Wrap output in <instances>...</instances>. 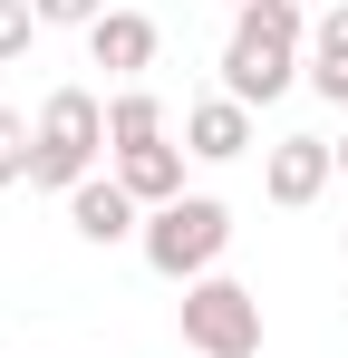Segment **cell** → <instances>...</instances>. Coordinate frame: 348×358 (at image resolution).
Masks as SVG:
<instances>
[{
  "instance_id": "1",
  "label": "cell",
  "mask_w": 348,
  "mask_h": 358,
  "mask_svg": "<svg viewBox=\"0 0 348 358\" xmlns=\"http://www.w3.org/2000/svg\"><path fill=\"white\" fill-rule=\"evenodd\" d=\"M300 68H310L300 0H242V10H232V39H223V97L271 107L281 87H300Z\"/></svg>"
},
{
  "instance_id": "2",
  "label": "cell",
  "mask_w": 348,
  "mask_h": 358,
  "mask_svg": "<svg viewBox=\"0 0 348 358\" xmlns=\"http://www.w3.org/2000/svg\"><path fill=\"white\" fill-rule=\"evenodd\" d=\"M97 155H107V107L87 87H49V107L29 126V184L39 194H78L97 175Z\"/></svg>"
},
{
  "instance_id": "3",
  "label": "cell",
  "mask_w": 348,
  "mask_h": 358,
  "mask_svg": "<svg viewBox=\"0 0 348 358\" xmlns=\"http://www.w3.org/2000/svg\"><path fill=\"white\" fill-rule=\"evenodd\" d=\"M223 252H232V213L213 194H184L165 213H145V262H155L165 281H213Z\"/></svg>"
},
{
  "instance_id": "4",
  "label": "cell",
  "mask_w": 348,
  "mask_h": 358,
  "mask_svg": "<svg viewBox=\"0 0 348 358\" xmlns=\"http://www.w3.org/2000/svg\"><path fill=\"white\" fill-rule=\"evenodd\" d=\"M184 349L194 358H261V291L252 281H232V271H213V281H184Z\"/></svg>"
},
{
  "instance_id": "5",
  "label": "cell",
  "mask_w": 348,
  "mask_h": 358,
  "mask_svg": "<svg viewBox=\"0 0 348 358\" xmlns=\"http://www.w3.org/2000/svg\"><path fill=\"white\" fill-rule=\"evenodd\" d=\"M329 175H339V145H329V136H281V145L261 155V194H271L281 213L319 203V194H329Z\"/></svg>"
},
{
  "instance_id": "6",
  "label": "cell",
  "mask_w": 348,
  "mask_h": 358,
  "mask_svg": "<svg viewBox=\"0 0 348 358\" xmlns=\"http://www.w3.org/2000/svg\"><path fill=\"white\" fill-rule=\"evenodd\" d=\"M68 223H78V242L107 252V242H145V203H136L116 175H87L78 194H68Z\"/></svg>"
},
{
  "instance_id": "7",
  "label": "cell",
  "mask_w": 348,
  "mask_h": 358,
  "mask_svg": "<svg viewBox=\"0 0 348 358\" xmlns=\"http://www.w3.org/2000/svg\"><path fill=\"white\" fill-rule=\"evenodd\" d=\"M184 155H194V165L252 155V107H242V97H194V107H184Z\"/></svg>"
},
{
  "instance_id": "8",
  "label": "cell",
  "mask_w": 348,
  "mask_h": 358,
  "mask_svg": "<svg viewBox=\"0 0 348 358\" xmlns=\"http://www.w3.org/2000/svg\"><path fill=\"white\" fill-rule=\"evenodd\" d=\"M87 59L107 68V78H126V87H145V68H155V20H145V10H107V20L87 29Z\"/></svg>"
},
{
  "instance_id": "9",
  "label": "cell",
  "mask_w": 348,
  "mask_h": 358,
  "mask_svg": "<svg viewBox=\"0 0 348 358\" xmlns=\"http://www.w3.org/2000/svg\"><path fill=\"white\" fill-rule=\"evenodd\" d=\"M116 184H126L145 213L184 203V145H126V155H116Z\"/></svg>"
},
{
  "instance_id": "10",
  "label": "cell",
  "mask_w": 348,
  "mask_h": 358,
  "mask_svg": "<svg viewBox=\"0 0 348 358\" xmlns=\"http://www.w3.org/2000/svg\"><path fill=\"white\" fill-rule=\"evenodd\" d=\"M300 78H310L329 107H348V0L310 20V68H300Z\"/></svg>"
},
{
  "instance_id": "11",
  "label": "cell",
  "mask_w": 348,
  "mask_h": 358,
  "mask_svg": "<svg viewBox=\"0 0 348 358\" xmlns=\"http://www.w3.org/2000/svg\"><path fill=\"white\" fill-rule=\"evenodd\" d=\"M126 145H165V97L155 87H116L107 97V155H126Z\"/></svg>"
},
{
  "instance_id": "12",
  "label": "cell",
  "mask_w": 348,
  "mask_h": 358,
  "mask_svg": "<svg viewBox=\"0 0 348 358\" xmlns=\"http://www.w3.org/2000/svg\"><path fill=\"white\" fill-rule=\"evenodd\" d=\"M29 39H39V10H29V0H0V68L29 59Z\"/></svg>"
},
{
  "instance_id": "13",
  "label": "cell",
  "mask_w": 348,
  "mask_h": 358,
  "mask_svg": "<svg viewBox=\"0 0 348 358\" xmlns=\"http://www.w3.org/2000/svg\"><path fill=\"white\" fill-rule=\"evenodd\" d=\"M0 184H29V117L0 107Z\"/></svg>"
},
{
  "instance_id": "14",
  "label": "cell",
  "mask_w": 348,
  "mask_h": 358,
  "mask_svg": "<svg viewBox=\"0 0 348 358\" xmlns=\"http://www.w3.org/2000/svg\"><path fill=\"white\" fill-rule=\"evenodd\" d=\"M39 10V29H97L107 20V0H29Z\"/></svg>"
},
{
  "instance_id": "15",
  "label": "cell",
  "mask_w": 348,
  "mask_h": 358,
  "mask_svg": "<svg viewBox=\"0 0 348 358\" xmlns=\"http://www.w3.org/2000/svg\"><path fill=\"white\" fill-rule=\"evenodd\" d=\"M339 175H348V126H339Z\"/></svg>"
},
{
  "instance_id": "16",
  "label": "cell",
  "mask_w": 348,
  "mask_h": 358,
  "mask_svg": "<svg viewBox=\"0 0 348 358\" xmlns=\"http://www.w3.org/2000/svg\"><path fill=\"white\" fill-rule=\"evenodd\" d=\"M232 10H242V0H232Z\"/></svg>"
}]
</instances>
